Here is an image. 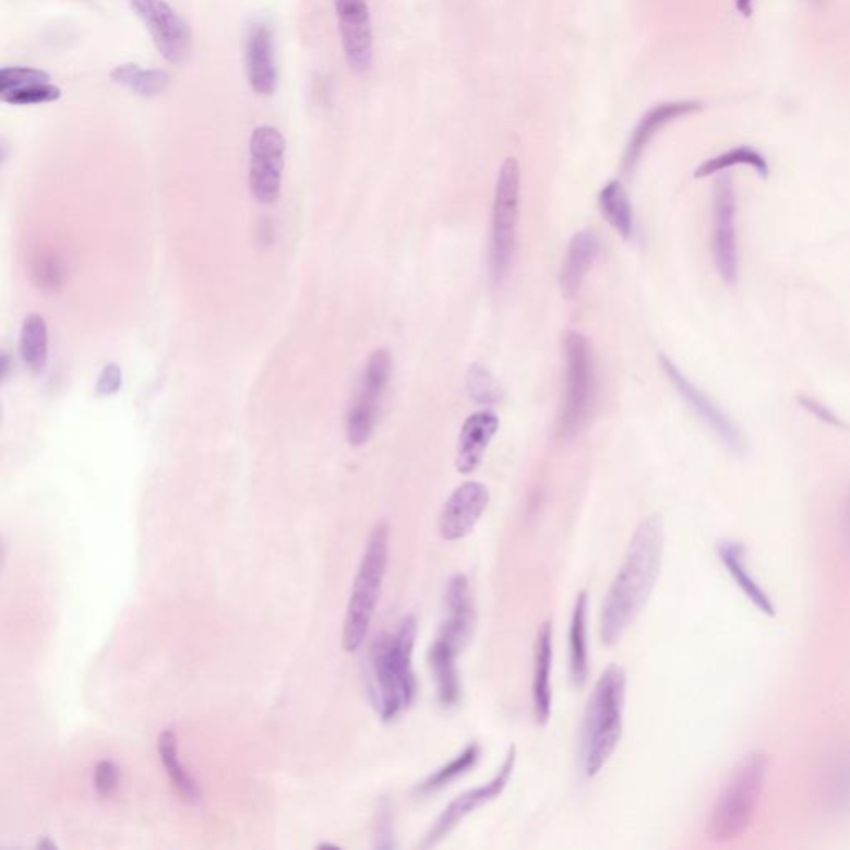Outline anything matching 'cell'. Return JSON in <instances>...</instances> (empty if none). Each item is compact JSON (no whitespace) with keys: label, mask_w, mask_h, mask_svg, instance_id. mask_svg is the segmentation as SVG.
<instances>
[{"label":"cell","mask_w":850,"mask_h":850,"mask_svg":"<svg viewBox=\"0 0 850 850\" xmlns=\"http://www.w3.org/2000/svg\"><path fill=\"white\" fill-rule=\"evenodd\" d=\"M244 67L248 84L254 94L270 97L278 87V69L275 60V38L266 24H253L248 31L244 47Z\"/></svg>","instance_id":"2e32d148"},{"label":"cell","mask_w":850,"mask_h":850,"mask_svg":"<svg viewBox=\"0 0 850 850\" xmlns=\"http://www.w3.org/2000/svg\"><path fill=\"white\" fill-rule=\"evenodd\" d=\"M515 763H517V747L512 744V746L508 747L507 757H505L504 764L500 766V769L496 770V775L493 776L487 785L469 789V791L455 798L454 801L444 809V813L439 816L434 826L426 834L420 847H422V849H431V847L438 846V843L442 842V840H444L462 821L466 819L470 814L476 813L477 809L489 804V802L495 801V799L505 791V788H507L508 781H511L512 775H514Z\"/></svg>","instance_id":"4fadbf2b"},{"label":"cell","mask_w":850,"mask_h":850,"mask_svg":"<svg viewBox=\"0 0 850 850\" xmlns=\"http://www.w3.org/2000/svg\"><path fill=\"white\" fill-rule=\"evenodd\" d=\"M466 387L470 399L480 406H495L504 397L502 385L482 364H472L467 371Z\"/></svg>","instance_id":"1f68e13d"},{"label":"cell","mask_w":850,"mask_h":850,"mask_svg":"<svg viewBox=\"0 0 850 850\" xmlns=\"http://www.w3.org/2000/svg\"><path fill=\"white\" fill-rule=\"evenodd\" d=\"M480 759V746L477 743L469 744L466 750L462 751L458 756H455L451 763L445 766L439 767L434 775L429 776L422 785L417 788V792L420 794H431V792L439 791V789L445 788L451 785L455 779L469 773L472 767Z\"/></svg>","instance_id":"4dcf8cb0"},{"label":"cell","mask_w":850,"mask_h":850,"mask_svg":"<svg viewBox=\"0 0 850 850\" xmlns=\"http://www.w3.org/2000/svg\"><path fill=\"white\" fill-rule=\"evenodd\" d=\"M158 754H160L161 763H164L171 786L177 789L178 794L184 801L191 802V804H199L200 799H202V792H200L199 785H196L193 776L188 770H184L183 764L180 763L178 737L173 729H165L161 732L160 738H158Z\"/></svg>","instance_id":"484cf974"},{"label":"cell","mask_w":850,"mask_h":850,"mask_svg":"<svg viewBox=\"0 0 850 850\" xmlns=\"http://www.w3.org/2000/svg\"><path fill=\"white\" fill-rule=\"evenodd\" d=\"M135 14L152 35L153 44L171 65H184L193 53L188 22L165 0H130Z\"/></svg>","instance_id":"8fae6325"},{"label":"cell","mask_w":850,"mask_h":850,"mask_svg":"<svg viewBox=\"0 0 850 850\" xmlns=\"http://www.w3.org/2000/svg\"><path fill=\"white\" fill-rule=\"evenodd\" d=\"M718 555L725 565L726 572L737 582L738 588L746 595L747 600L767 616H775L776 607L770 600L769 595L757 584L754 576L751 575L746 562V549L743 543L734 540H725L718 546Z\"/></svg>","instance_id":"7402d4cb"},{"label":"cell","mask_w":850,"mask_h":850,"mask_svg":"<svg viewBox=\"0 0 850 850\" xmlns=\"http://www.w3.org/2000/svg\"><path fill=\"white\" fill-rule=\"evenodd\" d=\"M767 769L769 759L763 751L746 754L734 767L706 823L711 842H732L750 829L763 798Z\"/></svg>","instance_id":"277c9868"},{"label":"cell","mask_w":850,"mask_h":850,"mask_svg":"<svg viewBox=\"0 0 850 850\" xmlns=\"http://www.w3.org/2000/svg\"><path fill=\"white\" fill-rule=\"evenodd\" d=\"M38 82H50L49 73L32 67H4L0 70V94Z\"/></svg>","instance_id":"e575fe53"},{"label":"cell","mask_w":850,"mask_h":850,"mask_svg":"<svg viewBox=\"0 0 850 850\" xmlns=\"http://www.w3.org/2000/svg\"><path fill=\"white\" fill-rule=\"evenodd\" d=\"M286 139L276 127L260 125L250 136L251 195L263 205H272L279 199L285 171Z\"/></svg>","instance_id":"9c48e42d"},{"label":"cell","mask_w":850,"mask_h":850,"mask_svg":"<svg viewBox=\"0 0 850 850\" xmlns=\"http://www.w3.org/2000/svg\"><path fill=\"white\" fill-rule=\"evenodd\" d=\"M22 361L34 372H43L49 359V330L40 314H31L22 324Z\"/></svg>","instance_id":"f1b7e54d"},{"label":"cell","mask_w":850,"mask_h":850,"mask_svg":"<svg viewBox=\"0 0 850 850\" xmlns=\"http://www.w3.org/2000/svg\"><path fill=\"white\" fill-rule=\"evenodd\" d=\"M600 253V241L594 231H579L570 241L568 251H566L565 263H563L562 275H560V286L565 298L573 299L578 295L582 283L587 276L591 264L597 260Z\"/></svg>","instance_id":"603a6c76"},{"label":"cell","mask_w":850,"mask_h":850,"mask_svg":"<svg viewBox=\"0 0 850 850\" xmlns=\"http://www.w3.org/2000/svg\"><path fill=\"white\" fill-rule=\"evenodd\" d=\"M625 696V670L610 665L595 683L585 713L582 763L587 778L603 769L622 740Z\"/></svg>","instance_id":"3957f363"},{"label":"cell","mask_w":850,"mask_h":850,"mask_svg":"<svg viewBox=\"0 0 850 850\" xmlns=\"http://www.w3.org/2000/svg\"><path fill=\"white\" fill-rule=\"evenodd\" d=\"M416 636V616L407 614L394 635L381 633L369 648L372 703L382 721H393L412 705L417 691L412 670Z\"/></svg>","instance_id":"7a4b0ae2"},{"label":"cell","mask_w":850,"mask_h":850,"mask_svg":"<svg viewBox=\"0 0 850 850\" xmlns=\"http://www.w3.org/2000/svg\"><path fill=\"white\" fill-rule=\"evenodd\" d=\"M122 369L119 366H105L104 371L98 375L97 387H95L98 396H111V394L119 393L120 387H122Z\"/></svg>","instance_id":"74e56055"},{"label":"cell","mask_w":850,"mask_h":850,"mask_svg":"<svg viewBox=\"0 0 850 850\" xmlns=\"http://www.w3.org/2000/svg\"><path fill=\"white\" fill-rule=\"evenodd\" d=\"M846 535H847V546H849L850 549V493H849V499H847V507H846Z\"/></svg>","instance_id":"ab89813d"},{"label":"cell","mask_w":850,"mask_h":850,"mask_svg":"<svg viewBox=\"0 0 850 850\" xmlns=\"http://www.w3.org/2000/svg\"><path fill=\"white\" fill-rule=\"evenodd\" d=\"M823 799L833 811L850 807V750L840 751L827 764L823 779Z\"/></svg>","instance_id":"f546056e"},{"label":"cell","mask_w":850,"mask_h":850,"mask_svg":"<svg viewBox=\"0 0 850 850\" xmlns=\"http://www.w3.org/2000/svg\"><path fill=\"white\" fill-rule=\"evenodd\" d=\"M38 847H50V849H53V847H56V843L47 842V840H44V842H38Z\"/></svg>","instance_id":"b9f144b4"},{"label":"cell","mask_w":850,"mask_h":850,"mask_svg":"<svg viewBox=\"0 0 850 850\" xmlns=\"http://www.w3.org/2000/svg\"><path fill=\"white\" fill-rule=\"evenodd\" d=\"M713 258L722 282L737 285L740 279L737 191L729 175H721L713 188Z\"/></svg>","instance_id":"30bf717a"},{"label":"cell","mask_w":850,"mask_h":850,"mask_svg":"<svg viewBox=\"0 0 850 850\" xmlns=\"http://www.w3.org/2000/svg\"><path fill=\"white\" fill-rule=\"evenodd\" d=\"M318 849H339V847L334 846V843H321Z\"/></svg>","instance_id":"60d3db41"},{"label":"cell","mask_w":850,"mask_h":850,"mask_svg":"<svg viewBox=\"0 0 850 850\" xmlns=\"http://www.w3.org/2000/svg\"><path fill=\"white\" fill-rule=\"evenodd\" d=\"M490 492L483 483L466 482L448 496L439 515V534L447 542L466 538L489 507Z\"/></svg>","instance_id":"9a60e30c"},{"label":"cell","mask_w":850,"mask_h":850,"mask_svg":"<svg viewBox=\"0 0 850 850\" xmlns=\"http://www.w3.org/2000/svg\"><path fill=\"white\" fill-rule=\"evenodd\" d=\"M391 371H393V358L390 351L378 349L369 356L358 394L347 414L346 432L349 444L358 447L371 439L378 423L382 396L390 384Z\"/></svg>","instance_id":"ba28073f"},{"label":"cell","mask_w":850,"mask_h":850,"mask_svg":"<svg viewBox=\"0 0 850 850\" xmlns=\"http://www.w3.org/2000/svg\"><path fill=\"white\" fill-rule=\"evenodd\" d=\"M563 355L565 394L559 416V438L568 441L587 426L594 409L597 374L590 340L578 331H568L563 337Z\"/></svg>","instance_id":"8992f818"},{"label":"cell","mask_w":850,"mask_h":850,"mask_svg":"<svg viewBox=\"0 0 850 850\" xmlns=\"http://www.w3.org/2000/svg\"><path fill=\"white\" fill-rule=\"evenodd\" d=\"M462 649L447 636L439 633L429 649V667L434 678L438 699L444 708H454L460 699V680H458L457 656Z\"/></svg>","instance_id":"44dd1931"},{"label":"cell","mask_w":850,"mask_h":850,"mask_svg":"<svg viewBox=\"0 0 850 850\" xmlns=\"http://www.w3.org/2000/svg\"><path fill=\"white\" fill-rule=\"evenodd\" d=\"M660 366L667 378L670 379L671 384L674 385V390L678 391V394L687 404V407L715 432L716 438H719L722 445L732 454H746V438H744L743 431L738 428V423L708 394L696 387L670 358L661 355Z\"/></svg>","instance_id":"7c38bea8"},{"label":"cell","mask_w":850,"mask_h":850,"mask_svg":"<svg viewBox=\"0 0 850 850\" xmlns=\"http://www.w3.org/2000/svg\"><path fill=\"white\" fill-rule=\"evenodd\" d=\"M474 623H476V610H474L469 579L466 575L457 573L448 579L447 590H445V620L439 633L464 649L472 636Z\"/></svg>","instance_id":"d6986e66"},{"label":"cell","mask_w":850,"mask_h":850,"mask_svg":"<svg viewBox=\"0 0 850 850\" xmlns=\"http://www.w3.org/2000/svg\"><path fill=\"white\" fill-rule=\"evenodd\" d=\"M552 661L553 626L546 622L537 633L534 648V681H531V705L537 725L546 726L552 716Z\"/></svg>","instance_id":"ffe728a7"},{"label":"cell","mask_w":850,"mask_h":850,"mask_svg":"<svg viewBox=\"0 0 850 850\" xmlns=\"http://www.w3.org/2000/svg\"><path fill=\"white\" fill-rule=\"evenodd\" d=\"M703 107H705L703 101L677 100L663 101V104H658L655 105V107L649 108V110L643 115L636 129L633 130L632 136H630L628 145H626L625 149V157H623V171H625V173H632V171L635 170L646 146H648L653 136L660 132L663 127L674 122V120L681 119V117L696 113V111L703 110Z\"/></svg>","instance_id":"e0dca14e"},{"label":"cell","mask_w":850,"mask_h":850,"mask_svg":"<svg viewBox=\"0 0 850 850\" xmlns=\"http://www.w3.org/2000/svg\"><path fill=\"white\" fill-rule=\"evenodd\" d=\"M113 84L140 95V97H157L167 91L170 75L161 69H143L136 63H122L111 70Z\"/></svg>","instance_id":"4316f807"},{"label":"cell","mask_w":850,"mask_h":850,"mask_svg":"<svg viewBox=\"0 0 850 850\" xmlns=\"http://www.w3.org/2000/svg\"><path fill=\"white\" fill-rule=\"evenodd\" d=\"M62 97V91L52 82H38V84L24 85L14 91L0 94L4 104L14 107H31V105L52 104Z\"/></svg>","instance_id":"d6a6232c"},{"label":"cell","mask_w":850,"mask_h":850,"mask_svg":"<svg viewBox=\"0 0 850 850\" xmlns=\"http://www.w3.org/2000/svg\"><path fill=\"white\" fill-rule=\"evenodd\" d=\"M598 208L601 215L607 219L608 225L616 231L620 237L630 240L635 231V215H633L632 202L625 187L618 180L608 181L601 188L598 195Z\"/></svg>","instance_id":"d4e9b609"},{"label":"cell","mask_w":850,"mask_h":850,"mask_svg":"<svg viewBox=\"0 0 850 850\" xmlns=\"http://www.w3.org/2000/svg\"><path fill=\"white\" fill-rule=\"evenodd\" d=\"M665 552V525L655 514L636 527L622 566L608 588L601 607L600 636L607 646L620 642L648 603L660 576Z\"/></svg>","instance_id":"6da1fadb"},{"label":"cell","mask_w":850,"mask_h":850,"mask_svg":"<svg viewBox=\"0 0 850 850\" xmlns=\"http://www.w3.org/2000/svg\"><path fill=\"white\" fill-rule=\"evenodd\" d=\"M518 200H520V167L507 158L496 178L492 209L490 270L496 283L507 276L517 243Z\"/></svg>","instance_id":"52a82bcc"},{"label":"cell","mask_w":850,"mask_h":850,"mask_svg":"<svg viewBox=\"0 0 850 850\" xmlns=\"http://www.w3.org/2000/svg\"><path fill=\"white\" fill-rule=\"evenodd\" d=\"M795 400H798L799 406H801L802 409L807 410L809 414H813L821 422L833 426V428L847 429V423L843 422L842 419H839V416H837L833 409H829L826 404L817 400L816 397L807 396V394H799V396L795 397Z\"/></svg>","instance_id":"8d00e7d4"},{"label":"cell","mask_w":850,"mask_h":850,"mask_svg":"<svg viewBox=\"0 0 850 850\" xmlns=\"http://www.w3.org/2000/svg\"><path fill=\"white\" fill-rule=\"evenodd\" d=\"M588 594L582 591L573 607L572 622H570V678L576 690L587 684L588 681Z\"/></svg>","instance_id":"cb8c5ba5"},{"label":"cell","mask_w":850,"mask_h":850,"mask_svg":"<svg viewBox=\"0 0 850 850\" xmlns=\"http://www.w3.org/2000/svg\"><path fill=\"white\" fill-rule=\"evenodd\" d=\"M34 276L37 279L38 288L49 292L57 291L63 282L62 261L52 251H46L35 260Z\"/></svg>","instance_id":"836d02e7"},{"label":"cell","mask_w":850,"mask_h":850,"mask_svg":"<svg viewBox=\"0 0 850 850\" xmlns=\"http://www.w3.org/2000/svg\"><path fill=\"white\" fill-rule=\"evenodd\" d=\"M737 9L743 17H751L754 11V0H737Z\"/></svg>","instance_id":"f35d334b"},{"label":"cell","mask_w":850,"mask_h":850,"mask_svg":"<svg viewBox=\"0 0 850 850\" xmlns=\"http://www.w3.org/2000/svg\"><path fill=\"white\" fill-rule=\"evenodd\" d=\"M334 8L347 65L358 75H364L374 63V35L368 0H334Z\"/></svg>","instance_id":"5bb4252c"},{"label":"cell","mask_w":850,"mask_h":850,"mask_svg":"<svg viewBox=\"0 0 850 850\" xmlns=\"http://www.w3.org/2000/svg\"><path fill=\"white\" fill-rule=\"evenodd\" d=\"M94 786L100 798L107 799L113 795L119 788V767L111 761H100L95 767Z\"/></svg>","instance_id":"d590c367"},{"label":"cell","mask_w":850,"mask_h":850,"mask_svg":"<svg viewBox=\"0 0 850 850\" xmlns=\"http://www.w3.org/2000/svg\"><path fill=\"white\" fill-rule=\"evenodd\" d=\"M499 416L492 410H479L467 417L466 422L462 423L460 435H458L457 460H455L458 472L472 474L479 469L483 455L499 432Z\"/></svg>","instance_id":"ac0fdd59"},{"label":"cell","mask_w":850,"mask_h":850,"mask_svg":"<svg viewBox=\"0 0 850 850\" xmlns=\"http://www.w3.org/2000/svg\"><path fill=\"white\" fill-rule=\"evenodd\" d=\"M738 165H746V167L753 168V170L756 171L761 178H764V180H766L770 173L769 164H767L763 153L757 152L753 146L740 145L737 146V148L728 149V152H722L721 155H716V157L703 161V164L694 170V178L713 177V175L721 173V171L738 167Z\"/></svg>","instance_id":"83f0119b"},{"label":"cell","mask_w":850,"mask_h":850,"mask_svg":"<svg viewBox=\"0 0 850 850\" xmlns=\"http://www.w3.org/2000/svg\"><path fill=\"white\" fill-rule=\"evenodd\" d=\"M390 563V527L379 522L366 543L364 555L352 585L343 626V648L355 653L364 643L381 597Z\"/></svg>","instance_id":"5b68a950"}]
</instances>
